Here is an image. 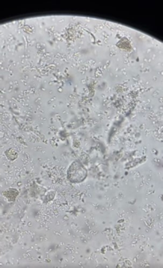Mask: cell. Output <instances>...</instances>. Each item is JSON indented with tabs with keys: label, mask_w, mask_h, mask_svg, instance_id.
I'll return each instance as SVG.
<instances>
[{
	"label": "cell",
	"mask_w": 163,
	"mask_h": 268,
	"mask_svg": "<svg viewBox=\"0 0 163 268\" xmlns=\"http://www.w3.org/2000/svg\"><path fill=\"white\" fill-rule=\"evenodd\" d=\"M68 178L71 182L79 183L83 182L87 176V171L82 164L73 163L68 170Z\"/></svg>",
	"instance_id": "obj_1"
}]
</instances>
